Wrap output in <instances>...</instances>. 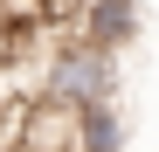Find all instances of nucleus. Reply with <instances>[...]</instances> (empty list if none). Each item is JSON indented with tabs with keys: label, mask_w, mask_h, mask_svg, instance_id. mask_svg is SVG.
<instances>
[{
	"label": "nucleus",
	"mask_w": 159,
	"mask_h": 152,
	"mask_svg": "<svg viewBox=\"0 0 159 152\" xmlns=\"http://www.w3.org/2000/svg\"><path fill=\"white\" fill-rule=\"evenodd\" d=\"M83 152H125V111H118V97L83 104Z\"/></svg>",
	"instance_id": "obj_3"
},
{
	"label": "nucleus",
	"mask_w": 159,
	"mask_h": 152,
	"mask_svg": "<svg viewBox=\"0 0 159 152\" xmlns=\"http://www.w3.org/2000/svg\"><path fill=\"white\" fill-rule=\"evenodd\" d=\"M76 35H90L97 48H125L139 35V0H83L76 7Z\"/></svg>",
	"instance_id": "obj_2"
},
{
	"label": "nucleus",
	"mask_w": 159,
	"mask_h": 152,
	"mask_svg": "<svg viewBox=\"0 0 159 152\" xmlns=\"http://www.w3.org/2000/svg\"><path fill=\"white\" fill-rule=\"evenodd\" d=\"M42 97H62V104L118 97V48H97L90 35H62L42 62Z\"/></svg>",
	"instance_id": "obj_1"
}]
</instances>
